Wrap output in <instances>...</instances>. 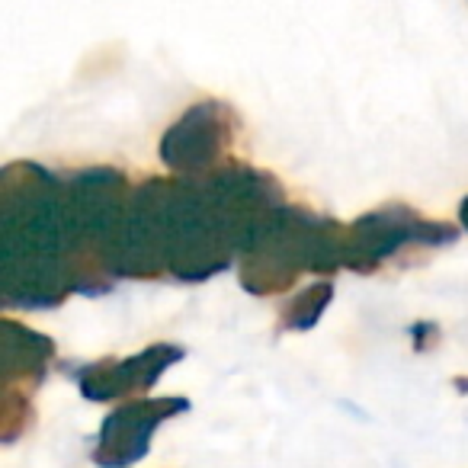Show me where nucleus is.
<instances>
[{
	"instance_id": "0eeeda50",
	"label": "nucleus",
	"mask_w": 468,
	"mask_h": 468,
	"mask_svg": "<svg viewBox=\"0 0 468 468\" xmlns=\"http://www.w3.org/2000/svg\"><path fill=\"white\" fill-rule=\"evenodd\" d=\"M193 408L189 398L164 395V398H138L125 401L103 417L90 459L100 468H132L151 452V442L161 423L186 414Z\"/></svg>"
},
{
	"instance_id": "39448f33",
	"label": "nucleus",
	"mask_w": 468,
	"mask_h": 468,
	"mask_svg": "<svg viewBox=\"0 0 468 468\" xmlns=\"http://www.w3.org/2000/svg\"><path fill=\"white\" fill-rule=\"evenodd\" d=\"M241 119L221 100L193 103L161 138V161L176 180H206L228 167L225 157L238 142Z\"/></svg>"
},
{
	"instance_id": "9d476101",
	"label": "nucleus",
	"mask_w": 468,
	"mask_h": 468,
	"mask_svg": "<svg viewBox=\"0 0 468 468\" xmlns=\"http://www.w3.org/2000/svg\"><path fill=\"white\" fill-rule=\"evenodd\" d=\"M331 302H334V282H327V280L312 282V286L295 292L292 299L282 305L280 331H295V334L312 331V327H318V321L324 318Z\"/></svg>"
},
{
	"instance_id": "7ed1b4c3",
	"label": "nucleus",
	"mask_w": 468,
	"mask_h": 468,
	"mask_svg": "<svg viewBox=\"0 0 468 468\" xmlns=\"http://www.w3.org/2000/svg\"><path fill=\"white\" fill-rule=\"evenodd\" d=\"M238 261L202 180H170L167 202V276L208 282Z\"/></svg>"
},
{
	"instance_id": "9b49d317",
	"label": "nucleus",
	"mask_w": 468,
	"mask_h": 468,
	"mask_svg": "<svg viewBox=\"0 0 468 468\" xmlns=\"http://www.w3.org/2000/svg\"><path fill=\"white\" fill-rule=\"evenodd\" d=\"M436 337H440V327H436L433 321H417V324L410 327V344H414V350H423L427 340H436Z\"/></svg>"
},
{
	"instance_id": "f257e3e1",
	"label": "nucleus",
	"mask_w": 468,
	"mask_h": 468,
	"mask_svg": "<svg viewBox=\"0 0 468 468\" xmlns=\"http://www.w3.org/2000/svg\"><path fill=\"white\" fill-rule=\"evenodd\" d=\"M0 248L4 308L46 312L71 295L65 180L42 164L14 161L0 170Z\"/></svg>"
},
{
	"instance_id": "f03ea898",
	"label": "nucleus",
	"mask_w": 468,
	"mask_h": 468,
	"mask_svg": "<svg viewBox=\"0 0 468 468\" xmlns=\"http://www.w3.org/2000/svg\"><path fill=\"white\" fill-rule=\"evenodd\" d=\"M346 225L299 206H282L238 263L241 289L270 299L299 282V276H331L344 270Z\"/></svg>"
},
{
	"instance_id": "20e7f679",
	"label": "nucleus",
	"mask_w": 468,
	"mask_h": 468,
	"mask_svg": "<svg viewBox=\"0 0 468 468\" xmlns=\"http://www.w3.org/2000/svg\"><path fill=\"white\" fill-rule=\"evenodd\" d=\"M449 221H436L420 215L404 202H388L382 208L359 215L346 225L344 241V270L350 273H376L382 263L408 248H449L459 241Z\"/></svg>"
},
{
	"instance_id": "423d86ee",
	"label": "nucleus",
	"mask_w": 468,
	"mask_h": 468,
	"mask_svg": "<svg viewBox=\"0 0 468 468\" xmlns=\"http://www.w3.org/2000/svg\"><path fill=\"white\" fill-rule=\"evenodd\" d=\"M167 202L170 176H154L132 189V202L110 250L112 280L167 276Z\"/></svg>"
},
{
	"instance_id": "f8f14e48",
	"label": "nucleus",
	"mask_w": 468,
	"mask_h": 468,
	"mask_svg": "<svg viewBox=\"0 0 468 468\" xmlns=\"http://www.w3.org/2000/svg\"><path fill=\"white\" fill-rule=\"evenodd\" d=\"M459 225L468 231V196H465V199H462V206H459Z\"/></svg>"
},
{
	"instance_id": "6e6552de",
	"label": "nucleus",
	"mask_w": 468,
	"mask_h": 468,
	"mask_svg": "<svg viewBox=\"0 0 468 468\" xmlns=\"http://www.w3.org/2000/svg\"><path fill=\"white\" fill-rule=\"evenodd\" d=\"M186 350L176 344H151L135 356L122 359H97V363H84L74 369V382H78L80 395L93 404L106 401H138V395L151 388L170 366L183 363Z\"/></svg>"
},
{
	"instance_id": "1a4fd4ad",
	"label": "nucleus",
	"mask_w": 468,
	"mask_h": 468,
	"mask_svg": "<svg viewBox=\"0 0 468 468\" xmlns=\"http://www.w3.org/2000/svg\"><path fill=\"white\" fill-rule=\"evenodd\" d=\"M4 337V391L33 398L55 359V340L14 318L0 321Z\"/></svg>"
}]
</instances>
